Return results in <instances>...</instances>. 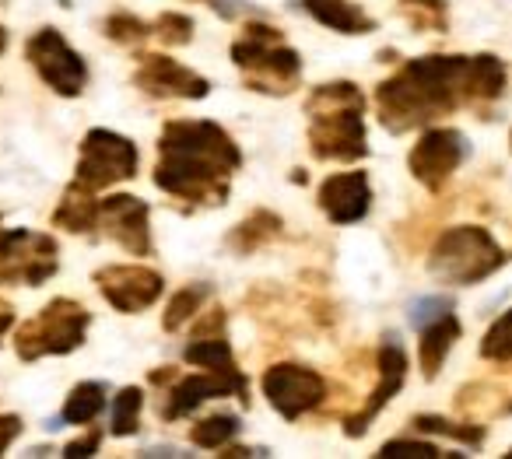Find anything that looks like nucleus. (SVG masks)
Segmentation results:
<instances>
[{
  "label": "nucleus",
  "mask_w": 512,
  "mask_h": 459,
  "mask_svg": "<svg viewBox=\"0 0 512 459\" xmlns=\"http://www.w3.org/2000/svg\"><path fill=\"white\" fill-rule=\"evenodd\" d=\"M242 155L235 141L211 120H172L158 141L155 183L169 197L190 204H221Z\"/></svg>",
  "instance_id": "1"
},
{
  "label": "nucleus",
  "mask_w": 512,
  "mask_h": 459,
  "mask_svg": "<svg viewBox=\"0 0 512 459\" xmlns=\"http://www.w3.org/2000/svg\"><path fill=\"white\" fill-rule=\"evenodd\" d=\"M460 106H477L474 60L470 57H418L407 60L390 81L376 88V113L390 134L439 120Z\"/></svg>",
  "instance_id": "2"
},
{
  "label": "nucleus",
  "mask_w": 512,
  "mask_h": 459,
  "mask_svg": "<svg viewBox=\"0 0 512 459\" xmlns=\"http://www.w3.org/2000/svg\"><path fill=\"white\" fill-rule=\"evenodd\" d=\"M309 148L323 162H358L369 155L365 144V95L351 81L320 85L306 102Z\"/></svg>",
  "instance_id": "3"
},
{
  "label": "nucleus",
  "mask_w": 512,
  "mask_h": 459,
  "mask_svg": "<svg viewBox=\"0 0 512 459\" xmlns=\"http://www.w3.org/2000/svg\"><path fill=\"white\" fill-rule=\"evenodd\" d=\"M232 60L253 92L288 95L299 85V53L285 46L281 32L271 29V25H246L242 36L232 43Z\"/></svg>",
  "instance_id": "4"
},
{
  "label": "nucleus",
  "mask_w": 512,
  "mask_h": 459,
  "mask_svg": "<svg viewBox=\"0 0 512 459\" xmlns=\"http://www.w3.org/2000/svg\"><path fill=\"white\" fill-rule=\"evenodd\" d=\"M505 260V249L484 228L460 225L439 235L428 256V270L446 284H477L495 274Z\"/></svg>",
  "instance_id": "5"
},
{
  "label": "nucleus",
  "mask_w": 512,
  "mask_h": 459,
  "mask_svg": "<svg viewBox=\"0 0 512 459\" xmlns=\"http://www.w3.org/2000/svg\"><path fill=\"white\" fill-rule=\"evenodd\" d=\"M88 323H92V316L85 305H78L74 298H53L36 319H29L15 333L18 358L39 361L46 354H71L85 340Z\"/></svg>",
  "instance_id": "6"
},
{
  "label": "nucleus",
  "mask_w": 512,
  "mask_h": 459,
  "mask_svg": "<svg viewBox=\"0 0 512 459\" xmlns=\"http://www.w3.org/2000/svg\"><path fill=\"white\" fill-rule=\"evenodd\" d=\"M60 270V249L50 235L29 228L0 232V284H36L50 281Z\"/></svg>",
  "instance_id": "7"
},
{
  "label": "nucleus",
  "mask_w": 512,
  "mask_h": 459,
  "mask_svg": "<svg viewBox=\"0 0 512 459\" xmlns=\"http://www.w3.org/2000/svg\"><path fill=\"white\" fill-rule=\"evenodd\" d=\"M137 176V148L123 134L113 130H88L81 141V162H78V183L92 190H106L113 183Z\"/></svg>",
  "instance_id": "8"
},
{
  "label": "nucleus",
  "mask_w": 512,
  "mask_h": 459,
  "mask_svg": "<svg viewBox=\"0 0 512 459\" xmlns=\"http://www.w3.org/2000/svg\"><path fill=\"white\" fill-rule=\"evenodd\" d=\"M25 57H29V64L39 71V78L57 95L74 99V95L85 92V85H88L85 60H81V53L74 50L57 29H39L36 36L25 43Z\"/></svg>",
  "instance_id": "9"
},
{
  "label": "nucleus",
  "mask_w": 512,
  "mask_h": 459,
  "mask_svg": "<svg viewBox=\"0 0 512 459\" xmlns=\"http://www.w3.org/2000/svg\"><path fill=\"white\" fill-rule=\"evenodd\" d=\"M264 396L285 421H299L327 396V382L306 365H274L264 372Z\"/></svg>",
  "instance_id": "10"
},
{
  "label": "nucleus",
  "mask_w": 512,
  "mask_h": 459,
  "mask_svg": "<svg viewBox=\"0 0 512 459\" xmlns=\"http://www.w3.org/2000/svg\"><path fill=\"white\" fill-rule=\"evenodd\" d=\"M463 158H467V137L453 127H435L421 134V141L414 144L407 165H411L414 179L421 186L442 190V183L460 169Z\"/></svg>",
  "instance_id": "11"
},
{
  "label": "nucleus",
  "mask_w": 512,
  "mask_h": 459,
  "mask_svg": "<svg viewBox=\"0 0 512 459\" xmlns=\"http://www.w3.org/2000/svg\"><path fill=\"white\" fill-rule=\"evenodd\" d=\"M95 284H99L102 298L113 305L116 312H134L148 309V305L158 302L162 295V274L151 267H141V263H120V267H102L95 270Z\"/></svg>",
  "instance_id": "12"
},
{
  "label": "nucleus",
  "mask_w": 512,
  "mask_h": 459,
  "mask_svg": "<svg viewBox=\"0 0 512 459\" xmlns=\"http://www.w3.org/2000/svg\"><path fill=\"white\" fill-rule=\"evenodd\" d=\"M137 74H134V85L141 92L155 95V99H204L211 92L200 74H193L190 67L176 64V60L162 57V53H144L137 57Z\"/></svg>",
  "instance_id": "13"
},
{
  "label": "nucleus",
  "mask_w": 512,
  "mask_h": 459,
  "mask_svg": "<svg viewBox=\"0 0 512 459\" xmlns=\"http://www.w3.org/2000/svg\"><path fill=\"white\" fill-rule=\"evenodd\" d=\"M242 396L249 400V386H246V375L235 368V372H211L204 368L200 375H186L179 379L176 386L169 389V400L162 407V417L165 421H176V417H186L190 410H197L204 400H214V396Z\"/></svg>",
  "instance_id": "14"
},
{
  "label": "nucleus",
  "mask_w": 512,
  "mask_h": 459,
  "mask_svg": "<svg viewBox=\"0 0 512 459\" xmlns=\"http://www.w3.org/2000/svg\"><path fill=\"white\" fill-rule=\"evenodd\" d=\"M99 221L109 239L120 242L127 253L148 256L151 253V232H148V204L130 193L99 200Z\"/></svg>",
  "instance_id": "15"
},
{
  "label": "nucleus",
  "mask_w": 512,
  "mask_h": 459,
  "mask_svg": "<svg viewBox=\"0 0 512 459\" xmlns=\"http://www.w3.org/2000/svg\"><path fill=\"white\" fill-rule=\"evenodd\" d=\"M404 379H407V354H404V347H400V340L386 337L383 347H379V386L372 389V396L365 400V407L344 421V431H348L351 438L365 435V428L372 424V417L390 403V396H397V389L404 386Z\"/></svg>",
  "instance_id": "16"
},
{
  "label": "nucleus",
  "mask_w": 512,
  "mask_h": 459,
  "mask_svg": "<svg viewBox=\"0 0 512 459\" xmlns=\"http://www.w3.org/2000/svg\"><path fill=\"white\" fill-rule=\"evenodd\" d=\"M323 214H327L334 225H355L369 214L372 207V186L365 172H337L316 193Z\"/></svg>",
  "instance_id": "17"
},
{
  "label": "nucleus",
  "mask_w": 512,
  "mask_h": 459,
  "mask_svg": "<svg viewBox=\"0 0 512 459\" xmlns=\"http://www.w3.org/2000/svg\"><path fill=\"white\" fill-rule=\"evenodd\" d=\"M53 225L64 228V232H74V235L92 232V228L99 225V200L92 197V186L74 179V183L64 190L60 207L53 211Z\"/></svg>",
  "instance_id": "18"
},
{
  "label": "nucleus",
  "mask_w": 512,
  "mask_h": 459,
  "mask_svg": "<svg viewBox=\"0 0 512 459\" xmlns=\"http://www.w3.org/2000/svg\"><path fill=\"white\" fill-rule=\"evenodd\" d=\"M460 333H463V326L453 312H446V316L421 326V372H425V379H435V375H439L442 361H446V354L453 351Z\"/></svg>",
  "instance_id": "19"
},
{
  "label": "nucleus",
  "mask_w": 512,
  "mask_h": 459,
  "mask_svg": "<svg viewBox=\"0 0 512 459\" xmlns=\"http://www.w3.org/2000/svg\"><path fill=\"white\" fill-rule=\"evenodd\" d=\"M302 8L320 25L344 32V36H365V32L376 29V22L358 4H351V0H302Z\"/></svg>",
  "instance_id": "20"
},
{
  "label": "nucleus",
  "mask_w": 512,
  "mask_h": 459,
  "mask_svg": "<svg viewBox=\"0 0 512 459\" xmlns=\"http://www.w3.org/2000/svg\"><path fill=\"white\" fill-rule=\"evenodd\" d=\"M102 407H106V389H102V382H81V386H74L71 396H67L60 421L64 424H92Z\"/></svg>",
  "instance_id": "21"
},
{
  "label": "nucleus",
  "mask_w": 512,
  "mask_h": 459,
  "mask_svg": "<svg viewBox=\"0 0 512 459\" xmlns=\"http://www.w3.org/2000/svg\"><path fill=\"white\" fill-rule=\"evenodd\" d=\"M400 15L414 32H446L449 8L446 0H400Z\"/></svg>",
  "instance_id": "22"
},
{
  "label": "nucleus",
  "mask_w": 512,
  "mask_h": 459,
  "mask_svg": "<svg viewBox=\"0 0 512 459\" xmlns=\"http://www.w3.org/2000/svg\"><path fill=\"white\" fill-rule=\"evenodd\" d=\"M190 365L211 368V372H235V358L232 347L225 337H193V344L183 354Z\"/></svg>",
  "instance_id": "23"
},
{
  "label": "nucleus",
  "mask_w": 512,
  "mask_h": 459,
  "mask_svg": "<svg viewBox=\"0 0 512 459\" xmlns=\"http://www.w3.org/2000/svg\"><path fill=\"white\" fill-rule=\"evenodd\" d=\"M239 428L242 424L235 414H211V417H204V421L193 424L190 438H193V445H200V449H225V445L239 435Z\"/></svg>",
  "instance_id": "24"
},
{
  "label": "nucleus",
  "mask_w": 512,
  "mask_h": 459,
  "mask_svg": "<svg viewBox=\"0 0 512 459\" xmlns=\"http://www.w3.org/2000/svg\"><path fill=\"white\" fill-rule=\"evenodd\" d=\"M281 235V221L274 218V214L260 211L253 214V218H246L239 228L232 232V246L239 249V253H253L256 246H264V242L278 239Z\"/></svg>",
  "instance_id": "25"
},
{
  "label": "nucleus",
  "mask_w": 512,
  "mask_h": 459,
  "mask_svg": "<svg viewBox=\"0 0 512 459\" xmlns=\"http://www.w3.org/2000/svg\"><path fill=\"white\" fill-rule=\"evenodd\" d=\"M207 295H211V288H207V284H186V288H179L176 295H172L169 309H165V319H162L165 330H179L186 319L197 316L200 305L207 302Z\"/></svg>",
  "instance_id": "26"
},
{
  "label": "nucleus",
  "mask_w": 512,
  "mask_h": 459,
  "mask_svg": "<svg viewBox=\"0 0 512 459\" xmlns=\"http://www.w3.org/2000/svg\"><path fill=\"white\" fill-rule=\"evenodd\" d=\"M414 428L428 431V435L456 438V442H463V445H481L484 435H488L481 424H456V421H446V417H435V414H418L414 417Z\"/></svg>",
  "instance_id": "27"
},
{
  "label": "nucleus",
  "mask_w": 512,
  "mask_h": 459,
  "mask_svg": "<svg viewBox=\"0 0 512 459\" xmlns=\"http://www.w3.org/2000/svg\"><path fill=\"white\" fill-rule=\"evenodd\" d=\"M141 407H144V393L137 386H127L116 393L113 400V435L127 438L137 431V421H141Z\"/></svg>",
  "instance_id": "28"
},
{
  "label": "nucleus",
  "mask_w": 512,
  "mask_h": 459,
  "mask_svg": "<svg viewBox=\"0 0 512 459\" xmlns=\"http://www.w3.org/2000/svg\"><path fill=\"white\" fill-rule=\"evenodd\" d=\"M481 358H488V361L512 358V309L502 312V316L488 326V333H484V340H481Z\"/></svg>",
  "instance_id": "29"
},
{
  "label": "nucleus",
  "mask_w": 512,
  "mask_h": 459,
  "mask_svg": "<svg viewBox=\"0 0 512 459\" xmlns=\"http://www.w3.org/2000/svg\"><path fill=\"white\" fill-rule=\"evenodd\" d=\"M106 36L116 39V43H123V46H134V43H144V39L151 36V25L141 22V18H134V15H113L106 22Z\"/></svg>",
  "instance_id": "30"
},
{
  "label": "nucleus",
  "mask_w": 512,
  "mask_h": 459,
  "mask_svg": "<svg viewBox=\"0 0 512 459\" xmlns=\"http://www.w3.org/2000/svg\"><path fill=\"white\" fill-rule=\"evenodd\" d=\"M446 452L432 442H411V438H393L379 449V459H439Z\"/></svg>",
  "instance_id": "31"
},
{
  "label": "nucleus",
  "mask_w": 512,
  "mask_h": 459,
  "mask_svg": "<svg viewBox=\"0 0 512 459\" xmlns=\"http://www.w3.org/2000/svg\"><path fill=\"white\" fill-rule=\"evenodd\" d=\"M151 32H158V39L169 46H186L193 39V22L186 15H162L151 25Z\"/></svg>",
  "instance_id": "32"
},
{
  "label": "nucleus",
  "mask_w": 512,
  "mask_h": 459,
  "mask_svg": "<svg viewBox=\"0 0 512 459\" xmlns=\"http://www.w3.org/2000/svg\"><path fill=\"white\" fill-rule=\"evenodd\" d=\"M446 312H453V302H449V298H442V295L418 298V302L411 305V323L421 330V326H428V323H432V319L446 316Z\"/></svg>",
  "instance_id": "33"
},
{
  "label": "nucleus",
  "mask_w": 512,
  "mask_h": 459,
  "mask_svg": "<svg viewBox=\"0 0 512 459\" xmlns=\"http://www.w3.org/2000/svg\"><path fill=\"white\" fill-rule=\"evenodd\" d=\"M99 442H102V435L92 428L88 435H81V438H74V442H67V445H64V456H67V459L95 456V452H99Z\"/></svg>",
  "instance_id": "34"
},
{
  "label": "nucleus",
  "mask_w": 512,
  "mask_h": 459,
  "mask_svg": "<svg viewBox=\"0 0 512 459\" xmlns=\"http://www.w3.org/2000/svg\"><path fill=\"white\" fill-rule=\"evenodd\" d=\"M18 431H22V417H18V414L0 417V456H4V449H8V445L15 442Z\"/></svg>",
  "instance_id": "35"
},
{
  "label": "nucleus",
  "mask_w": 512,
  "mask_h": 459,
  "mask_svg": "<svg viewBox=\"0 0 512 459\" xmlns=\"http://www.w3.org/2000/svg\"><path fill=\"white\" fill-rule=\"evenodd\" d=\"M11 323H15V309H11V305L0 298V337L11 330Z\"/></svg>",
  "instance_id": "36"
},
{
  "label": "nucleus",
  "mask_w": 512,
  "mask_h": 459,
  "mask_svg": "<svg viewBox=\"0 0 512 459\" xmlns=\"http://www.w3.org/2000/svg\"><path fill=\"white\" fill-rule=\"evenodd\" d=\"M4 50H8V32L0 29V53H4Z\"/></svg>",
  "instance_id": "37"
},
{
  "label": "nucleus",
  "mask_w": 512,
  "mask_h": 459,
  "mask_svg": "<svg viewBox=\"0 0 512 459\" xmlns=\"http://www.w3.org/2000/svg\"><path fill=\"white\" fill-rule=\"evenodd\" d=\"M505 410H512V400H509V407H505Z\"/></svg>",
  "instance_id": "38"
},
{
  "label": "nucleus",
  "mask_w": 512,
  "mask_h": 459,
  "mask_svg": "<svg viewBox=\"0 0 512 459\" xmlns=\"http://www.w3.org/2000/svg\"><path fill=\"white\" fill-rule=\"evenodd\" d=\"M509 459H512V452H509Z\"/></svg>",
  "instance_id": "39"
},
{
  "label": "nucleus",
  "mask_w": 512,
  "mask_h": 459,
  "mask_svg": "<svg viewBox=\"0 0 512 459\" xmlns=\"http://www.w3.org/2000/svg\"><path fill=\"white\" fill-rule=\"evenodd\" d=\"M0 232H4V228H0Z\"/></svg>",
  "instance_id": "40"
}]
</instances>
